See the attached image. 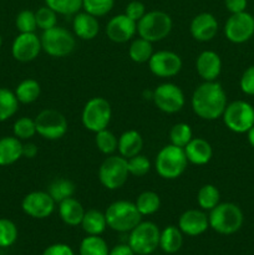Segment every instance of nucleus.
Segmentation results:
<instances>
[{"instance_id":"1","label":"nucleus","mask_w":254,"mask_h":255,"mask_svg":"<svg viewBox=\"0 0 254 255\" xmlns=\"http://www.w3.org/2000/svg\"><path fill=\"white\" fill-rule=\"evenodd\" d=\"M228 105L227 94L217 81H203L196 87L191 97V106L194 114L206 121L222 119Z\"/></svg>"},{"instance_id":"2","label":"nucleus","mask_w":254,"mask_h":255,"mask_svg":"<svg viewBox=\"0 0 254 255\" xmlns=\"http://www.w3.org/2000/svg\"><path fill=\"white\" fill-rule=\"evenodd\" d=\"M209 228L222 236H232L242 228L244 214L241 207L232 202H223L214 207L208 214Z\"/></svg>"},{"instance_id":"3","label":"nucleus","mask_w":254,"mask_h":255,"mask_svg":"<svg viewBox=\"0 0 254 255\" xmlns=\"http://www.w3.org/2000/svg\"><path fill=\"white\" fill-rule=\"evenodd\" d=\"M187 166L188 159L184 149L171 143L162 147L154 159V169L157 174L167 181L179 178L186 172Z\"/></svg>"},{"instance_id":"4","label":"nucleus","mask_w":254,"mask_h":255,"mask_svg":"<svg viewBox=\"0 0 254 255\" xmlns=\"http://www.w3.org/2000/svg\"><path fill=\"white\" fill-rule=\"evenodd\" d=\"M107 227L120 233L131 232L142 221L136 204L129 201L112 202L105 211Z\"/></svg>"},{"instance_id":"5","label":"nucleus","mask_w":254,"mask_h":255,"mask_svg":"<svg viewBox=\"0 0 254 255\" xmlns=\"http://www.w3.org/2000/svg\"><path fill=\"white\" fill-rule=\"evenodd\" d=\"M173 21L167 12L161 10L147 11L137 22V34L139 37L148 40L152 44L166 39L172 31Z\"/></svg>"},{"instance_id":"6","label":"nucleus","mask_w":254,"mask_h":255,"mask_svg":"<svg viewBox=\"0 0 254 255\" xmlns=\"http://www.w3.org/2000/svg\"><path fill=\"white\" fill-rule=\"evenodd\" d=\"M40 40L42 51L56 59L69 56L76 47V36L67 29L57 25L42 31Z\"/></svg>"},{"instance_id":"7","label":"nucleus","mask_w":254,"mask_h":255,"mask_svg":"<svg viewBox=\"0 0 254 255\" xmlns=\"http://www.w3.org/2000/svg\"><path fill=\"white\" fill-rule=\"evenodd\" d=\"M112 119V107L106 99L101 96L92 97L85 104L81 112L82 126L90 132L107 128Z\"/></svg>"},{"instance_id":"8","label":"nucleus","mask_w":254,"mask_h":255,"mask_svg":"<svg viewBox=\"0 0 254 255\" xmlns=\"http://www.w3.org/2000/svg\"><path fill=\"white\" fill-rule=\"evenodd\" d=\"M99 181L102 186L109 191H116L128 179V168H127V159L122 156L111 154L107 156L99 167Z\"/></svg>"},{"instance_id":"9","label":"nucleus","mask_w":254,"mask_h":255,"mask_svg":"<svg viewBox=\"0 0 254 255\" xmlns=\"http://www.w3.org/2000/svg\"><path fill=\"white\" fill-rule=\"evenodd\" d=\"M161 231L153 222H139L128 234V246L137 255H149L159 248Z\"/></svg>"},{"instance_id":"10","label":"nucleus","mask_w":254,"mask_h":255,"mask_svg":"<svg viewBox=\"0 0 254 255\" xmlns=\"http://www.w3.org/2000/svg\"><path fill=\"white\" fill-rule=\"evenodd\" d=\"M222 119L232 132L247 133L254 126V107L244 100H237L227 105Z\"/></svg>"},{"instance_id":"11","label":"nucleus","mask_w":254,"mask_h":255,"mask_svg":"<svg viewBox=\"0 0 254 255\" xmlns=\"http://www.w3.org/2000/svg\"><path fill=\"white\" fill-rule=\"evenodd\" d=\"M36 133L49 141H56L67 133L69 124L64 115L54 109L42 110L35 117Z\"/></svg>"},{"instance_id":"12","label":"nucleus","mask_w":254,"mask_h":255,"mask_svg":"<svg viewBox=\"0 0 254 255\" xmlns=\"http://www.w3.org/2000/svg\"><path fill=\"white\" fill-rule=\"evenodd\" d=\"M152 101L159 111L164 114H177L186 104L184 92L181 87L172 82H163L153 90Z\"/></svg>"},{"instance_id":"13","label":"nucleus","mask_w":254,"mask_h":255,"mask_svg":"<svg viewBox=\"0 0 254 255\" xmlns=\"http://www.w3.org/2000/svg\"><path fill=\"white\" fill-rule=\"evenodd\" d=\"M224 35L233 44H244L254 36V16L243 11L231 14L224 24Z\"/></svg>"},{"instance_id":"14","label":"nucleus","mask_w":254,"mask_h":255,"mask_svg":"<svg viewBox=\"0 0 254 255\" xmlns=\"http://www.w3.org/2000/svg\"><path fill=\"white\" fill-rule=\"evenodd\" d=\"M147 64L149 71L159 79H171L177 76L183 67L181 56L169 50H159L153 52Z\"/></svg>"},{"instance_id":"15","label":"nucleus","mask_w":254,"mask_h":255,"mask_svg":"<svg viewBox=\"0 0 254 255\" xmlns=\"http://www.w3.org/2000/svg\"><path fill=\"white\" fill-rule=\"evenodd\" d=\"M56 208V202L47 192L34 191L22 198L21 209L26 216L34 219L49 218Z\"/></svg>"},{"instance_id":"16","label":"nucleus","mask_w":254,"mask_h":255,"mask_svg":"<svg viewBox=\"0 0 254 255\" xmlns=\"http://www.w3.org/2000/svg\"><path fill=\"white\" fill-rule=\"evenodd\" d=\"M41 40L35 32H19L11 45V55L16 61H34L41 52Z\"/></svg>"},{"instance_id":"17","label":"nucleus","mask_w":254,"mask_h":255,"mask_svg":"<svg viewBox=\"0 0 254 255\" xmlns=\"http://www.w3.org/2000/svg\"><path fill=\"white\" fill-rule=\"evenodd\" d=\"M107 37L116 44H125L131 41L137 34V22L129 19L126 14H119L112 16L106 24Z\"/></svg>"},{"instance_id":"18","label":"nucleus","mask_w":254,"mask_h":255,"mask_svg":"<svg viewBox=\"0 0 254 255\" xmlns=\"http://www.w3.org/2000/svg\"><path fill=\"white\" fill-rule=\"evenodd\" d=\"M219 25L217 17L211 12H199L189 24L192 37L199 42H208L216 37Z\"/></svg>"},{"instance_id":"19","label":"nucleus","mask_w":254,"mask_h":255,"mask_svg":"<svg viewBox=\"0 0 254 255\" xmlns=\"http://www.w3.org/2000/svg\"><path fill=\"white\" fill-rule=\"evenodd\" d=\"M178 228L184 236H201L209 228L208 214L202 209H188L179 217Z\"/></svg>"},{"instance_id":"20","label":"nucleus","mask_w":254,"mask_h":255,"mask_svg":"<svg viewBox=\"0 0 254 255\" xmlns=\"http://www.w3.org/2000/svg\"><path fill=\"white\" fill-rule=\"evenodd\" d=\"M196 70L203 81H217L222 72V59L216 51L204 50L196 60Z\"/></svg>"},{"instance_id":"21","label":"nucleus","mask_w":254,"mask_h":255,"mask_svg":"<svg viewBox=\"0 0 254 255\" xmlns=\"http://www.w3.org/2000/svg\"><path fill=\"white\" fill-rule=\"evenodd\" d=\"M72 31L75 36L81 40H94L100 32L99 17L86 11H79L72 19Z\"/></svg>"},{"instance_id":"22","label":"nucleus","mask_w":254,"mask_h":255,"mask_svg":"<svg viewBox=\"0 0 254 255\" xmlns=\"http://www.w3.org/2000/svg\"><path fill=\"white\" fill-rule=\"evenodd\" d=\"M183 149L188 163L196 166H204L209 163L213 157V148L211 143L202 137H193Z\"/></svg>"},{"instance_id":"23","label":"nucleus","mask_w":254,"mask_h":255,"mask_svg":"<svg viewBox=\"0 0 254 255\" xmlns=\"http://www.w3.org/2000/svg\"><path fill=\"white\" fill-rule=\"evenodd\" d=\"M57 211H59L60 219L66 226L70 227L80 226L82 218H84L85 212H86L81 202H79L74 197H70V198L57 203Z\"/></svg>"},{"instance_id":"24","label":"nucleus","mask_w":254,"mask_h":255,"mask_svg":"<svg viewBox=\"0 0 254 255\" xmlns=\"http://www.w3.org/2000/svg\"><path fill=\"white\" fill-rule=\"evenodd\" d=\"M142 147H143V138H142L141 133L137 132L136 129L125 131L119 137L117 151H119L120 156L125 157L126 159L141 153Z\"/></svg>"},{"instance_id":"25","label":"nucleus","mask_w":254,"mask_h":255,"mask_svg":"<svg viewBox=\"0 0 254 255\" xmlns=\"http://www.w3.org/2000/svg\"><path fill=\"white\" fill-rule=\"evenodd\" d=\"M22 157V142L15 136L0 138V166H10Z\"/></svg>"},{"instance_id":"26","label":"nucleus","mask_w":254,"mask_h":255,"mask_svg":"<svg viewBox=\"0 0 254 255\" xmlns=\"http://www.w3.org/2000/svg\"><path fill=\"white\" fill-rule=\"evenodd\" d=\"M183 246V233L178 227L168 226L159 234V248L166 254H174Z\"/></svg>"},{"instance_id":"27","label":"nucleus","mask_w":254,"mask_h":255,"mask_svg":"<svg viewBox=\"0 0 254 255\" xmlns=\"http://www.w3.org/2000/svg\"><path fill=\"white\" fill-rule=\"evenodd\" d=\"M80 226L82 227L87 236H101L107 228L105 213L97 209H89L85 212L84 218Z\"/></svg>"},{"instance_id":"28","label":"nucleus","mask_w":254,"mask_h":255,"mask_svg":"<svg viewBox=\"0 0 254 255\" xmlns=\"http://www.w3.org/2000/svg\"><path fill=\"white\" fill-rule=\"evenodd\" d=\"M19 104L29 105L36 101L41 94V86L39 82L34 79L22 80L16 86L14 91Z\"/></svg>"},{"instance_id":"29","label":"nucleus","mask_w":254,"mask_h":255,"mask_svg":"<svg viewBox=\"0 0 254 255\" xmlns=\"http://www.w3.org/2000/svg\"><path fill=\"white\" fill-rule=\"evenodd\" d=\"M153 52L152 42L148 41V40H144L139 36L137 39L131 40V44L128 46V56L136 64H146V62H148Z\"/></svg>"},{"instance_id":"30","label":"nucleus","mask_w":254,"mask_h":255,"mask_svg":"<svg viewBox=\"0 0 254 255\" xmlns=\"http://www.w3.org/2000/svg\"><path fill=\"white\" fill-rule=\"evenodd\" d=\"M75 192H76V186L74 182L69 178H62V177L54 179L47 188V193L52 197L56 204L70 197H74Z\"/></svg>"},{"instance_id":"31","label":"nucleus","mask_w":254,"mask_h":255,"mask_svg":"<svg viewBox=\"0 0 254 255\" xmlns=\"http://www.w3.org/2000/svg\"><path fill=\"white\" fill-rule=\"evenodd\" d=\"M134 204L142 217L152 216L158 212L159 207H161V198L156 192L144 191L137 196Z\"/></svg>"},{"instance_id":"32","label":"nucleus","mask_w":254,"mask_h":255,"mask_svg":"<svg viewBox=\"0 0 254 255\" xmlns=\"http://www.w3.org/2000/svg\"><path fill=\"white\" fill-rule=\"evenodd\" d=\"M19 110V101L14 91L0 87V122L11 119Z\"/></svg>"},{"instance_id":"33","label":"nucleus","mask_w":254,"mask_h":255,"mask_svg":"<svg viewBox=\"0 0 254 255\" xmlns=\"http://www.w3.org/2000/svg\"><path fill=\"white\" fill-rule=\"evenodd\" d=\"M197 203L202 211H212L221 203V193L214 184H204L197 193Z\"/></svg>"},{"instance_id":"34","label":"nucleus","mask_w":254,"mask_h":255,"mask_svg":"<svg viewBox=\"0 0 254 255\" xmlns=\"http://www.w3.org/2000/svg\"><path fill=\"white\" fill-rule=\"evenodd\" d=\"M80 255H109L110 249L101 236H87L80 243Z\"/></svg>"},{"instance_id":"35","label":"nucleus","mask_w":254,"mask_h":255,"mask_svg":"<svg viewBox=\"0 0 254 255\" xmlns=\"http://www.w3.org/2000/svg\"><path fill=\"white\" fill-rule=\"evenodd\" d=\"M95 136V143H96L97 149L101 153L106 156H111L117 151V144H119V138L114 132L110 131L109 128H105L102 131L96 132Z\"/></svg>"},{"instance_id":"36","label":"nucleus","mask_w":254,"mask_h":255,"mask_svg":"<svg viewBox=\"0 0 254 255\" xmlns=\"http://www.w3.org/2000/svg\"><path fill=\"white\" fill-rule=\"evenodd\" d=\"M192 138H193V131H192L191 126L184 122H178V124L173 125L169 131V141L173 146L184 148Z\"/></svg>"},{"instance_id":"37","label":"nucleus","mask_w":254,"mask_h":255,"mask_svg":"<svg viewBox=\"0 0 254 255\" xmlns=\"http://www.w3.org/2000/svg\"><path fill=\"white\" fill-rule=\"evenodd\" d=\"M45 5L51 7L57 15L74 16L82 9V0H45Z\"/></svg>"},{"instance_id":"38","label":"nucleus","mask_w":254,"mask_h":255,"mask_svg":"<svg viewBox=\"0 0 254 255\" xmlns=\"http://www.w3.org/2000/svg\"><path fill=\"white\" fill-rule=\"evenodd\" d=\"M12 132L14 136L17 137L21 141L30 139L36 134V126H35V120L30 117H20L14 122L12 126Z\"/></svg>"},{"instance_id":"39","label":"nucleus","mask_w":254,"mask_h":255,"mask_svg":"<svg viewBox=\"0 0 254 255\" xmlns=\"http://www.w3.org/2000/svg\"><path fill=\"white\" fill-rule=\"evenodd\" d=\"M17 239V227L12 221L0 218V248L14 246Z\"/></svg>"},{"instance_id":"40","label":"nucleus","mask_w":254,"mask_h":255,"mask_svg":"<svg viewBox=\"0 0 254 255\" xmlns=\"http://www.w3.org/2000/svg\"><path fill=\"white\" fill-rule=\"evenodd\" d=\"M114 5L115 0H82L84 11L96 17H102L109 14L114 9Z\"/></svg>"},{"instance_id":"41","label":"nucleus","mask_w":254,"mask_h":255,"mask_svg":"<svg viewBox=\"0 0 254 255\" xmlns=\"http://www.w3.org/2000/svg\"><path fill=\"white\" fill-rule=\"evenodd\" d=\"M127 168L129 176L143 177L151 171V162L146 156L139 153L127 159Z\"/></svg>"},{"instance_id":"42","label":"nucleus","mask_w":254,"mask_h":255,"mask_svg":"<svg viewBox=\"0 0 254 255\" xmlns=\"http://www.w3.org/2000/svg\"><path fill=\"white\" fill-rule=\"evenodd\" d=\"M35 17H36V24L37 27L42 31L49 30L51 27L56 26L57 25V12H55L51 7L47 5L39 7L35 11Z\"/></svg>"},{"instance_id":"43","label":"nucleus","mask_w":254,"mask_h":255,"mask_svg":"<svg viewBox=\"0 0 254 255\" xmlns=\"http://www.w3.org/2000/svg\"><path fill=\"white\" fill-rule=\"evenodd\" d=\"M15 25H16V29L19 30V32H35V30L37 29L35 11H31V10H21L16 15Z\"/></svg>"},{"instance_id":"44","label":"nucleus","mask_w":254,"mask_h":255,"mask_svg":"<svg viewBox=\"0 0 254 255\" xmlns=\"http://www.w3.org/2000/svg\"><path fill=\"white\" fill-rule=\"evenodd\" d=\"M239 86L243 94L254 96V65L247 67L239 80Z\"/></svg>"},{"instance_id":"45","label":"nucleus","mask_w":254,"mask_h":255,"mask_svg":"<svg viewBox=\"0 0 254 255\" xmlns=\"http://www.w3.org/2000/svg\"><path fill=\"white\" fill-rule=\"evenodd\" d=\"M146 12V6L143 2L138 1V0H132L125 7V14L136 22H138Z\"/></svg>"},{"instance_id":"46","label":"nucleus","mask_w":254,"mask_h":255,"mask_svg":"<svg viewBox=\"0 0 254 255\" xmlns=\"http://www.w3.org/2000/svg\"><path fill=\"white\" fill-rule=\"evenodd\" d=\"M41 255H75V253L71 247L67 244L56 243L47 247Z\"/></svg>"},{"instance_id":"47","label":"nucleus","mask_w":254,"mask_h":255,"mask_svg":"<svg viewBox=\"0 0 254 255\" xmlns=\"http://www.w3.org/2000/svg\"><path fill=\"white\" fill-rule=\"evenodd\" d=\"M224 5L231 14H238L247 11L248 0H224Z\"/></svg>"},{"instance_id":"48","label":"nucleus","mask_w":254,"mask_h":255,"mask_svg":"<svg viewBox=\"0 0 254 255\" xmlns=\"http://www.w3.org/2000/svg\"><path fill=\"white\" fill-rule=\"evenodd\" d=\"M109 255H136L134 252L132 251L131 247L128 246V243L126 244H117L114 248L110 251Z\"/></svg>"},{"instance_id":"49","label":"nucleus","mask_w":254,"mask_h":255,"mask_svg":"<svg viewBox=\"0 0 254 255\" xmlns=\"http://www.w3.org/2000/svg\"><path fill=\"white\" fill-rule=\"evenodd\" d=\"M39 152L36 144L32 143V142H26V143H22V157L25 158H35Z\"/></svg>"},{"instance_id":"50","label":"nucleus","mask_w":254,"mask_h":255,"mask_svg":"<svg viewBox=\"0 0 254 255\" xmlns=\"http://www.w3.org/2000/svg\"><path fill=\"white\" fill-rule=\"evenodd\" d=\"M247 138H248L249 144H251V146L254 148V126L252 127L248 132H247Z\"/></svg>"},{"instance_id":"51","label":"nucleus","mask_w":254,"mask_h":255,"mask_svg":"<svg viewBox=\"0 0 254 255\" xmlns=\"http://www.w3.org/2000/svg\"><path fill=\"white\" fill-rule=\"evenodd\" d=\"M1 45H2V37L1 35H0V47H1Z\"/></svg>"}]
</instances>
